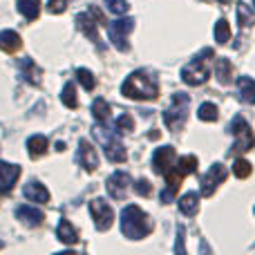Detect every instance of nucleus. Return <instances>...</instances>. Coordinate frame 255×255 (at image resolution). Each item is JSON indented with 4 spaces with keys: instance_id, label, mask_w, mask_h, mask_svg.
<instances>
[{
    "instance_id": "obj_1",
    "label": "nucleus",
    "mask_w": 255,
    "mask_h": 255,
    "mask_svg": "<svg viewBox=\"0 0 255 255\" xmlns=\"http://www.w3.org/2000/svg\"><path fill=\"white\" fill-rule=\"evenodd\" d=\"M121 94L132 101H154L159 97V83L145 72H132L121 85Z\"/></svg>"
},
{
    "instance_id": "obj_2",
    "label": "nucleus",
    "mask_w": 255,
    "mask_h": 255,
    "mask_svg": "<svg viewBox=\"0 0 255 255\" xmlns=\"http://www.w3.org/2000/svg\"><path fill=\"white\" fill-rule=\"evenodd\" d=\"M154 229L152 220L148 217V213H143L139 206H126L121 211V233L128 240H143L145 235H150Z\"/></svg>"
},
{
    "instance_id": "obj_3",
    "label": "nucleus",
    "mask_w": 255,
    "mask_h": 255,
    "mask_svg": "<svg viewBox=\"0 0 255 255\" xmlns=\"http://www.w3.org/2000/svg\"><path fill=\"white\" fill-rule=\"evenodd\" d=\"M193 172H197V157H195V154H184V157H179L177 163H172V168L163 175L166 177V188H163V193H161V202L170 204V199L177 195L184 177L193 175Z\"/></svg>"
},
{
    "instance_id": "obj_4",
    "label": "nucleus",
    "mask_w": 255,
    "mask_h": 255,
    "mask_svg": "<svg viewBox=\"0 0 255 255\" xmlns=\"http://www.w3.org/2000/svg\"><path fill=\"white\" fill-rule=\"evenodd\" d=\"M188 108H190V97L188 94H181V92H175L170 99V106L168 110L163 112V124L170 128L172 132L181 130L188 121Z\"/></svg>"
},
{
    "instance_id": "obj_5",
    "label": "nucleus",
    "mask_w": 255,
    "mask_h": 255,
    "mask_svg": "<svg viewBox=\"0 0 255 255\" xmlns=\"http://www.w3.org/2000/svg\"><path fill=\"white\" fill-rule=\"evenodd\" d=\"M231 132H233V136H235V143H233V148H231V154L233 157H240V154H244V152H249V150L255 145V136H253V130L249 128V124L242 119V117H235L233 121H231V128H229Z\"/></svg>"
},
{
    "instance_id": "obj_6",
    "label": "nucleus",
    "mask_w": 255,
    "mask_h": 255,
    "mask_svg": "<svg viewBox=\"0 0 255 255\" xmlns=\"http://www.w3.org/2000/svg\"><path fill=\"white\" fill-rule=\"evenodd\" d=\"M134 29V18H119V20L110 22L108 25V34H110V40L119 52H128L130 49V43H128V36Z\"/></svg>"
},
{
    "instance_id": "obj_7",
    "label": "nucleus",
    "mask_w": 255,
    "mask_h": 255,
    "mask_svg": "<svg viewBox=\"0 0 255 255\" xmlns=\"http://www.w3.org/2000/svg\"><path fill=\"white\" fill-rule=\"evenodd\" d=\"M208 76H211V70H208V65L204 63L202 56H195L188 65L181 67V81H184L186 85H193V88L206 83Z\"/></svg>"
},
{
    "instance_id": "obj_8",
    "label": "nucleus",
    "mask_w": 255,
    "mask_h": 255,
    "mask_svg": "<svg viewBox=\"0 0 255 255\" xmlns=\"http://www.w3.org/2000/svg\"><path fill=\"white\" fill-rule=\"evenodd\" d=\"M90 213H92L94 224H97V229L101 231V233L112 229V224H115V211H112V206L106 199H101V197L92 199V202H90Z\"/></svg>"
},
{
    "instance_id": "obj_9",
    "label": "nucleus",
    "mask_w": 255,
    "mask_h": 255,
    "mask_svg": "<svg viewBox=\"0 0 255 255\" xmlns=\"http://www.w3.org/2000/svg\"><path fill=\"white\" fill-rule=\"evenodd\" d=\"M226 168L222 166V163H213L211 168H208V172L202 177V181H199V186H202V195L204 197H213L217 190V186L224 184L226 181Z\"/></svg>"
},
{
    "instance_id": "obj_10",
    "label": "nucleus",
    "mask_w": 255,
    "mask_h": 255,
    "mask_svg": "<svg viewBox=\"0 0 255 255\" xmlns=\"http://www.w3.org/2000/svg\"><path fill=\"white\" fill-rule=\"evenodd\" d=\"M130 184H132V179L128 172H112L106 181L108 195H110L112 199H117V202H121V199H126L128 190H130Z\"/></svg>"
},
{
    "instance_id": "obj_11",
    "label": "nucleus",
    "mask_w": 255,
    "mask_h": 255,
    "mask_svg": "<svg viewBox=\"0 0 255 255\" xmlns=\"http://www.w3.org/2000/svg\"><path fill=\"white\" fill-rule=\"evenodd\" d=\"M172 163H175V148H172V145H161V148L154 150L152 168L157 175H166L172 168Z\"/></svg>"
},
{
    "instance_id": "obj_12",
    "label": "nucleus",
    "mask_w": 255,
    "mask_h": 255,
    "mask_svg": "<svg viewBox=\"0 0 255 255\" xmlns=\"http://www.w3.org/2000/svg\"><path fill=\"white\" fill-rule=\"evenodd\" d=\"M79 161L88 172H92V170L99 168V152L88 139L79 141Z\"/></svg>"
},
{
    "instance_id": "obj_13",
    "label": "nucleus",
    "mask_w": 255,
    "mask_h": 255,
    "mask_svg": "<svg viewBox=\"0 0 255 255\" xmlns=\"http://www.w3.org/2000/svg\"><path fill=\"white\" fill-rule=\"evenodd\" d=\"M76 27H79L81 31H83L85 36H88L90 40H92L94 45H99V47L103 49V45H101V38H99V31H97V27H99V22L94 20V16L92 13H79L76 16Z\"/></svg>"
},
{
    "instance_id": "obj_14",
    "label": "nucleus",
    "mask_w": 255,
    "mask_h": 255,
    "mask_svg": "<svg viewBox=\"0 0 255 255\" xmlns=\"http://www.w3.org/2000/svg\"><path fill=\"white\" fill-rule=\"evenodd\" d=\"M20 177V166H13V163L0 161V193H7L13 188V184Z\"/></svg>"
},
{
    "instance_id": "obj_15",
    "label": "nucleus",
    "mask_w": 255,
    "mask_h": 255,
    "mask_svg": "<svg viewBox=\"0 0 255 255\" xmlns=\"http://www.w3.org/2000/svg\"><path fill=\"white\" fill-rule=\"evenodd\" d=\"M103 143H106V148H103V150H106V157L110 159L112 163H124L128 159V152H126L124 143L117 139V132L110 136V139L106 136V139H103Z\"/></svg>"
},
{
    "instance_id": "obj_16",
    "label": "nucleus",
    "mask_w": 255,
    "mask_h": 255,
    "mask_svg": "<svg viewBox=\"0 0 255 255\" xmlns=\"http://www.w3.org/2000/svg\"><path fill=\"white\" fill-rule=\"evenodd\" d=\"M16 217L22 222L25 226H31V229H36V226H40L45 222V215H43V211H38V208H34V206H18L16 208Z\"/></svg>"
},
{
    "instance_id": "obj_17",
    "label": "nucleus",
    "mask_w": 255,
    "mask_h": 255,
    "mask_svg": "<svg viewBox=\"0 0 255 255\" xmlns=\"http://www.w3.org/2000/svg\"><path fill=\"white\" fill-rule=\"evenodd\" d=\"M22 47V38L18 36V31L13 29H4L0 31V49L7 54H16Z\"/></svg>"
},
{
    "instance_id": "obj_18",
    "label": "nucleus",
    "mask_w": 255,
    "mask_h": 255,
    "mask_svg": "<svg viewBox=\"0 0 255 255\" xmlns=\"http://www.w3.org/2000/svg\"><path fill=\"white\" fill-rule=\"evenodd\" d=\"M22 193H25V197L29 199V202H36V204H47L49 202V190L45 188L40 181H29Z\"/></svg>"
},
{
    "instance_id": "obj_19",
    "label": "nucleus",
    "mask_w": 255,
    "mask_h": 255,
    "mask_svg": "<svg viewBox=\"0 0 255 255\" xmlns=\"http://www.w3.org/2000/svg\"><path fill=\"white\" fill-rule=\"evenodd\" d=\"M20 72H22V76H25V81L27 83H31V85H40V76H43V70H40L38 65H36L31 58H20Z\"/></svg>"
},
{
    "instance_id": "obj_20",
    "label": "nucleus",
    "mask_w": 255,
    "mask_h": 255,
    "mask_svg": "<svg viewBox=\"0 0 255 255\" xmlns=\"http://www.w3.org/2000/svg\"><path fill=\"white\" fill-rule=\"evenodd\" d=\"M179 211L186 217H195L199 213V195L197 193H186L179 199Z\"/></svg>"
},
{
    "instance_id": "obj_21",
    "label": "nucleus",
    "mask_w": 255,
    "mask_h": 255,
    "mask_svg": "<svg viewBox=\"0 0 255 255\" xmlns=\"http://www.w3.org/2000/svg\"><path fill=\"white\" fill-rule=\"evenodd\" d=\"M47 148H49V141L45 139L43 134H34V136L27 139V152H29L31 159L43 157V154L47 152Z\"/></svg>"
},
{
    "instance_id": "obj_22",
    "label": "nucleus",
    "mask_w": 255,
    "mask_h": 255,
    "mask_svg": "<svg viewBox=\"0 0 255 255\" xmlns=\"http://www.w3.org/2000/svg\"><path fill=\"white\" fill-rule=\"evenodd\" d=\"M238 88H240V99L244 103H249V106H255V81L251 76H240Z\"/></svg>"
},
{
    "instance_id": "obj_23",
    "label": "nucleus",
    "mask_w": 255,
    "mask_h": 255,
    "mask_svg": "<svg viewBox=\"0 0 255 255\" xmlns=\"http://www.w3.org/2000/svg\"><path fill=\"white\" fill-rule=\"evenodd\" d=\"M56 235H58V240H61L63 244H70V247H74V244L79 242V233H76V229H74V226H72L67 220H61V222H58Z\"/></svg>"
},
{
    "instance_id": "obj_24",
    "label": "nucleus",
    "mask_w": 255,
    "mask_h": 255,
    "mask_svg": "<svg viewBox=\"0 0 255 255\" xmlns=\"http://www.w3.org/2000/svg\"><path fill=\"white\" fill-rule=\"evenodd\" d=\"M18 11L27 18V20H36L40 16V0H16Z\"/></svg>"
},
{
    "instance_id": "obj_25",
    "label": "nucleus",
    "mask_w": 255,
    "mask_h": 255,
    "mask_svg": "<svg viewBox=\"0 0 255 255\" xmlns=\"http://www.w3.org/2000/svg\"><path fill=\"white\" fill-rule=\"evenodd\" d=\"M215 74H217V79H220L222 85H229L231 81H233V65H231V61L220 58V61L215 63Z\"/></svg>"
},
{
    "instance_id": "obj_26",
    "label": "nucleus",
    "mask_w": 255,
    "mask_h": 255,
    "mask_svg": "<svg viewBox=\"0 0 255 255\" xmlns=\"http://www.w3.org/2000/svg\"><path fill=\"white\" fill-rule=\"evenodd\" d=\"M238 20H240V29H251L253 27V22H255V13H253V9L249 7V4H240L238 7Z\"/></svg>"
},
{
    "instance_id": "obj_27",
    "label": "nucleus",
    "mask_w": 255,
    "mask_h": 255,
    "mask_svg": "<svg viewBox=\"0 0 255 255\" xmlns=\"http://www.w3.org/2000/svg\"><path fill=\"white\" fill-rule=\"evenodd\" d=\"M61 101H63V106H67L70 110H76V108H79L74 83H65V88H63V92H61Z\"/></svg>"
},
{
    "instance_id": "obj_28",
    "label": "nucleus",
    "mask_w": 255,
    "mask_h": 255,
    "mask_svg": "<svg viewBox=\"0 0 255 255\" xmlns=\"http://www.w3.org/2000/svg\"><path fill=\"white\" fill-rule=\"evenodd\" d=\"M197 117L202 121H208V124H213V121L220 119V110H217L215 103H202V106H199Z\"/></svg>"
},
{
    "instance_id": "obj_29",
    "label": "nucleus",
    "mask_w": 255,
    "mask_h": 255,
    "mask_svg": "<svg viewBox=\"0 0 255 255\" xmlns=\"http://www.w3.org/2000/svg\"><path fill=\"white\" fill-rule=\"evenodd\" d=\"M215 40L220 45H224V43H229L231 40V25H229L226 18H222V20L215 22Z\"/></svg>"
},
{
    "instance_id": "obj_30",
    "label": "nucleus",
    "mask_w": 255,
    "mask_h": 255,
    "mask_svg": "<svg viewBox=\"0 0 255 255\" xmlns=\"http://www.w3.org/2000/svg\"><path fill=\"white\" fill-rule=\"evenodd\" d=\"M92 115H94V119H99V121H106L108 117H110V106H108V101L106 99H94L92 101Z\"/></svg>"
},
{
    "instance_id": "obj_31",
    "label": "nucleus",
    "mask_w": 255,
    "mask_h": 255,
    "mask_svg": "<svg viewBox=\"0 0 255 255\" xmlns=\"http://www.w3.org/2000/svg\"><path fill=\"white\" fill-rule=\"evenodd\" d=\"M106 9L115 16H124L130 11V4H128V0H106Z\"/></svg>"
},
{
    "instance_id": "obj_32",
    "label": "nucleus",
    "mask_w": 255,
    "mask_h": 255,
    "mask_svg": "<svg viewBox=\"0 0 255 255\" xmlns=\"http://www.w3.org/2000/svg\"><path fill=\"white\" fill-rule=\"evenodd\" d=\"M251 163L247 161V159H235V163H233V172H235V177L238 179H247V177H251Z\"/></svg>"
},
{
    "instance_id": "obj_33",
    "label": "nucleus",
    "mask_w": 255,
    "mask_h": 255,
    "mask_svg": "<svg viewBox=\"0 0 255 255\" xmlns=\"http://www.w3.org/2000/svg\"><path fill=\"white\" fill-rule=\"evenodd\" d=\"M76 79L83 83L85 90H94L97 88V79H94V74L90 70H85V67H81V70H76Z\"/></svg>"
},
{
    "instance_id": "obj_34",
    "label": "nucleus",
    "mask_w": 255,
    "mask_h": 255,
    "mask_svg": "<svg viewBox=\"0 0 255 255\" xmlns=\"http://www.w3.org/2000/svg\"><path fill=\"white\" fill-rule=\"evenodd\" d=\"M115 128L117 130H121V132H130V130H134V121H132L130 115H121L119 119H117Z\"/></svg>"
},
{
    "instance_id": "obj_35",
    "label": "nucleus",
    "mask_w": 255,
    "mask_h": 255,
    "mask_svg": "<svg viewBox=\"0 0 255 255\" xmlns=\"http://www.w3.org/2000/svg\"><path fill=\"white\" fill-rule=\"evenodd\" d=\"M134 193L141 195V197H150V195H152V184H150L148 179H139L134 184Z\"/></svg>"
},
{
    "instance_id": "obj_36",
    "label": "nucleus",
    "mask_w": 255,
    "mask_h": 255,
    "mask_svg": "<svg viewBox=\"0 0 255 255\" xmlns=\"http://www.w3.org/2000/svg\"><path fill=\"white\" fill-rule=\"evenodd\" d=\"M65 7H67V0H49L47 2V9L52 13H63L65 11Z\"/></svg>"
},
{
    "instance_id": "obj_37",
    "label": "nucleus",
    "mask_w": 255,
    "mask_h": 255,
    "mask_svg": "<svg viewBox=\"0 0 255 255\" xmlns=\"http://www.w3.org/2000/svg\"><path fill=\"white\" fill-rule=\"evenodd\" d=\"M90 13L94 16V20L99 22V25H108V20H106V16H103V11L101 9H97V7H90Z\"/></svg>"
},
{
    "instance_id": "obj_38",
    "label": "nucleus",
    "mask_w": 255,
    "mask_h": 255,
    "mask_svg": "<svg viewBox=\"0 0 255 255\" xmlns=\"http://www.w3.org/2000/svg\"><path fill=\"white\" fill-rule=\"evenodd\" d=\"M177 253H184V229H179V240H177Z\"/></svg>"
},
{
    "instance_id": "obj_39",
    "label": "nucleus",
    "mask_w": 255,
    "mask_h": 255,
    "mask_svg": "<svg viewBox=\"0 0 255 255\" xmlns=\"http://www.w3.org/2000/svg\"><path fill=\"white\" fill-rule=\"evenodd\" d=\"M56 150H58V152H63V150H65V143H63V141H58V143H56Z\"/></svg>"
},
{
    "instance_id": "obj_40",
    "label": "nucleus",
    "mask_w": 255,
    "mask_h": 255,
    "mask_svg": "<svg viewBox=\"0 0 255 255\" xmlns=\"http://www.w3.org/2000/svg\"><path fill=\"white\" fill-rule=\"evenodd\" d=\"M206 2H220V4H229L231 0H206Z\"/></svg>"
},
{
    "instance_id": "obj_41",
    "label": "nucleus",
    "mask_w": 255,
    "mask_h": 255,
    "mask_svg": "<svg viewBox=\"0 0 255 255\" xmlns=\"http://www.w3.org/2000/svg\"><path fill=\"white\" fill-rule=\"evenodd\" d=\"M0 249H2V242H0Z\"/></svg>"
}]
</instances>
